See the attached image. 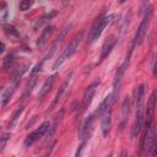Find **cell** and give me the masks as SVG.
Listing matches in <instances>:
<instances>
[{
    "label": "cell",
    "mask_w": 157,
    "mask_h": 157,
    "mask_svg": "<svg viewBox=\"0 0 157 157\" xmlns=\"http://www.w3.org/2000/svg\"><path fill=\"white\" fill-rule=\"evenodd\" d=\"M144 96H145V87L144 85H140L137 87L136 92V115H135V123L132 126V137H136L144 126L145 121V108H144Z\"/></svg>",
    "instance_id": "obj_1"
},
{
    "label": "cell",
    "mask_w": 157,
    "mask_h": 157,
    "mask_svg": "<svg viewBox=\"0 0 157 157\" xmlns=\"http://www.w3.org/2000/svg\"><path fill=\"white\" fill-rule=\"evenodd\" d=\"M114 17H115L114 15H108V16L102 15V16H99V17L94 21V23L92 25V27H91V31H90V34H88V40H87V43L91 44V43L96 42V40L101 37L103 29H104V28L113 21Z\"/></svg>",
    "instance_id": "obj_2"
},
{
    "label": "cell",
    "mask_w": 157,
    "mask_h": 157,
    "mask_svg": "<svg viewBox=\"0 0 157 157\" xmlns=\"http://www.w3.org/2000/svg\"><path fill=\"white\" fill-rule=\"evenodd\" d=\"M81 38H82V33H78V34H76V36L74 37V39L71 40V43L64 49V52L61 53V55H60V56L58 58V60L54 63L53 70H58V69L64 64V61H65L66 59H69V58L76 52V49L78 48V44H80Z\"/></svg>",
    "instance_id": "obj_3"
},
{
    "label": "cell",
    "mask_w": 157,
    "mask_h": 157,
    "mask_svg": "<svg viewBox=\"0 0 157 157\" xmlns=\"http://www.w3.org/2000/svg\"><path fill=\"white\" fill-rule=\"evenodd\" d=\"M151 16H152V7L148 6L147 10H146V15L145 17L142 18L137 31H136V34H135V39H134V45H141L144 39H145V36L147 33V29H148V26H150V20H151Z\"/></svg>",
    "instance_id": "obj_4"
},
{
    "label": "cell",
    "mask_w": 157,
    "mask_h": 157,
    "mask_svg": "<svg viewBox=\"0 0 157 157\" xmlns=\"http://www.w3.org/2000/svg\"><path fill=\"white\" fill-rule=\"evenodd\" d=\"M155 136H156V130H155L153 123L150 124V125H146L145 126V134H144L142 142H141V147H142L144 152L151 151L153 141H155Z\"/></svg>",
    "instance_id": "obj_5"
},
{
    "label": "cell",
    "mask_w": 157,
    "mask_h": 157,
    "mask_svg": "<svg viewBox=\"0 0 157 157\" xmlns=\"http://www.w3.org/2000/svg\"><path fill=\"white\" fill-rule=\"evenodd\" d=\"M134 45V44H132ZM135 47V45H134ZM132 47V48H134ZM132 48L130 49V52H129V55L126 56V59H125V61L121 64V66L117 70V72H115V76H114V81H113V92L117 94L118 93V91H119V87H120V85H121V81H123V77H124V74H125V70L128 69V66H129V60H130V55H131V52H132Z\"/></svg>",
    "instance_id": "obj_6"
},
{
    "label": "cell",
    "mask_w": 157,
    "mask_h": 157,
    "mask_svg": "<svg viewBox=\"0 0 157 157\" xmlns=\"http://www.w3.org/2000/svg\"><path fill=\"white\" fill-rule=\"evenodd\" d=\"M50 128V124L49 121H44L38 129H36L34 131H32L29 135H27L26 140H25V146H31L33 145L36 141H38L40 137H43V135L49 130Z\"/></svg>",
    "instance_id": "obj_7"
},
{
    "label": "cell",
    "mask_w": 157,
    "mask_h": 157,
    "mask_svg": "<svg viewBox=\"0 0 157 157\" xmlns=\"http://www.w3.org/2000/svg\"><path fill=\"white\" fill-rule=\"evenodd\" d=\"M155 109H156V92H152L147 101L146 105V114H145V125H150L153 121V115H155Z\"/></svg>",
    "instance_id": "obj_8"
},
{
    "label": "cell",
    "mask_w": 157,
    "mask_h": 157,
    "mask_svg": "<svg viewBox=\"0 0 157 157\" xmlns=\"http://www.w3.org/2000/svg\"><path fill=\"white\" fill-rule=\"evenodd\" d=\"M117 94L113 92V93H110V94H108L103 101H102V103L99 104V107H98V109H97V114L98 115H103L105 112H108V110H110V108H112V105H113V103H114V97H115Z\"/></svg>",
    "instance_id": "obj_9"
},
{
    "label": "cell",
    "mask_w": 157,
    "mask_h": 157,
    "mask_svg": "<svg viewBox=\"0 0 157 157\" xmlns=\"http://www.w3.org/2000/svg\"><path fill=\"white\" fill-rule=\"evenodd\" d=\"M98 85H99V81H94L93 83H91L87 88H86V91H85V94H83V108H87L90 104H91V102H92V98H93V96H94V93H96V88L98 87Z\"/></svg>",
    "instance_id": "obj_10"
},
{
    "label": "cell",
    "mask_w": 157,
    "mask_h": 157,
    "mask_svg": "<svg viewBox=\"0 0 157 157\" xmlns=\"http://www.w3.org/2000/svg\"><path fill=\"white\" fill-rule=\"evenodd\" d=\"M55 75H52V76H49V77H47V80L44 81V83H43V86H42V88L39 90V93H38V99H43L45 96H47V93L52 90V87H53V85H54V82H55Z\"/></svg>",
    "instance_id": "obj_11"
},
{
    "label": "cell",
    "mask_w": 157,
    "mask_h": 157,
    "mask_svg": "<svg viewBox=\"0 0 157 157\" xmlns=\"http://www.w3.org/2000/svg\"><path fill=\"white\" fill-rule=\"evenodd\" d=\"M92 125H93V115L91 114V115H88L86 118V120L83 121V124H82V126L80 129V136H81V139H86V137L90 136V134L92 131Z\"/></svg>",
    "instance_id": "obj_12"
},
{
    "label": "cell",
    "mask_w": 157,
    "mask_h": 157,
    "mask_svg": "<svg viewBox=\"0 0 157 157\" xmlns=\"http://www.w3.org/2000/svg\"><path fill=\"white\" fill-rule=\"evenodd\" d=\"M110 126H112V112L108 110L102 115V120H101V128H102V132L104 136L108 135Z\"/></svg>",
    "instance_id": "obj_13"
},
{
    "label": "cell",
    "mask_w": 157,
    "mask_h": 157,
    "mask_svg": "<svg viewBox=\"0 0 157 157\" xmlns=\"http://www.w3.org/2000/svg\"><path fill=\"white\" fill-rule=\"evenodd\" d=\"M53 31H54V26H47L44 29H43V32H42V34L39 36V38H38V40H37V43H36V45H37V48H40L42 45H44V43L49 39V37L52 36V33H53Z\"/></svg>",
    "instance_id": "obj_14"
},
{
    "label": "cell",
    "mask_w": 157,
    "mask_h": 157,
    "mask_svg": "<svg viewBox=\"0 0 157 157\" xmlns=\"http://www.w3.org/2000/svg\"><path fill=\"white\" fill-rule=\"evenodd\" d=\"M115 42H117V39H114V38L108 39L107 42H104V44H103V47H102V50H101L99 63H101L102 60H104V58H107V56H108V54L110 53V50H112V49H113V47L115 45Z\"/></svg>",
    "instance_id": "obj_15"
},
{
    "label": "cell",
    "mask_w": 157,
    "mask_h": 157,
    "mask_svg": "<svg viewBox=\"0 0 157 157\" xmlns=\"http://www.w3.org/2000/svg\"><path fill=\"white\" fill-rule=\"evenodd\" d=\"M129 108H130V99L126 97L121 104V121H120V129H123L126 119H128V115H129Z\"/></svg>",
    "instance_id": "obj_16"
},
{
    "label": "cell",
    "mask_w": 157,
    "mask_h": 157,
    "mask_svg": "<svg viewBox=\"0 0 157 157\" xmlns=\"http://www.w3.org/2000/svg\"><path fill=\"white\" fill-rule=\"evenodd\" d=\"M17 81H18V80H13V81H12V83H11V86H9V87H7V90L2 93V99H1L2 105H5V104L9 102V99L11 98L12 92L15 91V87L17 86Z\"/></svg>",
    "instance_id": "obj_17"
},
{
    "label": "cell",
    "mask_w": 157,
    "mask_h": 157,
    "mask_svg": "<svg viewBox=\"0 0 157 157\" xmlns=\"http://www.w3.org/2000/svg\"><path fill=\"white\" fill-rule=\"evenodd\" d=\"M70 77H71V75H70V76H69L66 80H65V82H64V83L60 86L59 91L56 92V96H55V98H54V102H53V105H52V107H54V105H55V104H56V103H58V102L61 99L63 94H64V93H65V91H66V87L69 86V82H70Z\"/></svg>",
    "instance_id": "obj_18"
},
{
    "label": "cell",
    "mask_w": 157,
    "mask_h": 157,
    "mask_svg": "<svg viewBox=\"0 0 157 157\" xmlns=\"http://www.w3.org/2000/svg\"><path fill=\"white\" fill-rule=\"evenodd\" d=\"M2 29H4V32H5L7 36H10V37H15V38L20 37L18 31H17L12 25H10V23H4V25H2Z\"/></svg>",
    "instance_id": "obj_19"
},
{
    "label": "cell",
    "mask_w": 157,
    "mask_h": 157,
    "mask_svg": "<svg viewBox=\"0 0 157 157\" xmlns=\"http://www.w3.org/2000/svg\"><path fill=\"white\" fill-rule=\"evenodd\" d=\"M15 65V56L12 54H7L5 58H4V61H2V67L5 71H9L10 69H12Z\"/></svg>",
    "instance_id": "obj_20"
},
{
    "label": "cell",
    "mask_w": 157,
    "mask_h": 157,
    "mask_svg": "<svg viewBox=\"0 0 157 157\" xmlns=\"http://www.w3.org/2000/svg\"><path fill=\"white\" fill-rule=\"evenodd\" d=\"M55 15H56V11L54 10V11H52L50 13H45L44 16H42L40 18H38V20H37V22L34 23V27H33V28H34V31H37V29H38V28H39V27H40V26H42V25H43L48 18L50 20V18H52V17H54Z\"/></svg>",
    "instance_id": "obj_21"
},
{
    "label": "cell",
    "mask_w": 157,
    "mask_h": 157,
    "mask_svg": "<svg viewBox=\"0 0 157 157\" xmlns=\"http://www.w3.org/2000/svg\"><path fill=\"white\" fill-rule=\"evenodd\" d=\"M63 115H64V109H61V110H60V113H58V114H56V117H55V119H54V123H53V125L50 126V130H48V135H49V137L55 132V130H56V128H58V124L60 123V120H61Z\"/></svg>",
    "instance_id": "obj_22"
},
{
    "label": "cell",
    "mask_w": 157,
    "mask_h": 157,
    "mask_svg": "<svg viewBox=\"0 0 157 157\" xmlns=\"http://www.w3.org/2000/svg\"><path fill=\"white\" fill-rule=\"evenodd\" d=\"M71 26H72V25H71V23H69V25H66V26H65V27L61 29L60 34H59V36H58V38H56V42H59V43H60V42H61V40H63L65 37H66V34H67L69 29L71 28Z\"/></svg>",
    "instance_id": "obj_23"
},
{
    "label": "cell",
    "mask_w": 157,
    "mask_h": 157,
    "mask_svg": "<svg viewBox=\"0 0 157 157\" xmlns=\"http://www.w3.org/2000/svg\"><path fill=\"white\" fill-rule=\"evenodd\" d=\"M33 2H34V0H21V1H20V10H21V11L28 10V9L33 5Z\"/></svg>",
    "instance_id": "obj_24"
},
{
    "label": "cell",
    "mask_w": 157,
    "mask_h": 157,
    "mask_svg": "<svg viewBox=\"0 0 157 157\" xmlns=\"http://www.w3.org/2000/svg\"><path fill=\"white\" fill-rule=\"evenodd\" d=\"M10 132H4L2 135H1V137H0V151H2L4 148H5V146H6V142L9 141V139H10Z\"/></svg>",
    "instance_id": "obj_25"
},
{
    "label": "cell",
    "mask_w": 157,
    "mask_h": 157,
    "mask_svg": "<svg viewBox=\"0 0 157 157\" xmlns=\"http://www.w3.org/2000/svg\"><path fill=\"white\" fill-rule=\"evenodd\" d=\"M58 44H59V42H56V40H55V43L52 45V48L49 49V52L47 53V55L43 58V61H44V63H45V60H48V59H50V58L53 56V54H54V53H55V50H56V47H58Z\"/></svg>",
    "instance_id": "obj_26"
},
{
    "label": "cell",
    "mask_w": 157,
    "mask_h": 157,
    "mask_svg": "<svg viewBox=\"0 0 157 157\" xmlns=\"http://www.w3.org/2000/svg\"><path fill=\"white\" fill-rule=\"evenodd\" d=\"M34 85H36V77H33V78L31 80V82H28V85H27V87H26V91H25V94H23V98H26V97L31 93V91H32V88H33Z\"/></svg>",
    "instance_id": "obj_27"
},
{
    "label": "cell",
    "mask_w": 157,
    "mask_h": 157,
    "mask_svg": "<svg viewBox=\"0 0 157 157\" xmlns=\"http://www.w3.org/2000/svg\"><path fill=\"white\" fill-rule=\"evenodd\" d=\"M22 112H23V107H20V109L16 110V113L12 115V119H11V121H10V126H13V125L16 124V120L18 119V117L21 115Z\"/></svg>",
    "instance_id": "obj_28"
},
{
    "label": "cell",
    "mask_w": 157,
    "mask_h": 157,
    "mask_svg": "<svg viewBox=\"0 0 157 157\" xmlns=\"http://www.w3.org/2000/svg\"><path fill=\"white\" fill-rule=\"evenodd\" d=\"M153 75L157 77V58H156L155 61H153Z\"/></svg>",
    "instance_id": "obj_29"
},
{
    "label": "cell",
    "mask_w": 157,
    "mask_h": 157,
    "mask_svg": "<svg viewBox=\"0 0 157 157\" xmlns=\"http://www.w3.org/2000/svg\"><path fill=\"white\" fill-rule=\"evenodd\" d=\"M147 5H148V0H142V6H141V9H142L144 11H146L147 7H148Z\"/></svg>",
    "instance_id": "obj_30"
},
{
    "label": "cell",
    "mask_w": 157,
    "mask_h": 157,
    "mask_svg": "<svg viewBox=\"0 0 157 157\" xmlns=\"http://www.w3.org/2000/svg\"><path fill=\"white\" fill-rule=\"evenodd\" d=\"M4 48H5V44H4V43H1V49H0V52H1V53L4 52Z\"/></svg>",
    "instance_id": "obj_31"
},
{
    "label": "cell",
    "mask_w": 157,
    "mask_h": 157,
    "mask_svg": "<svg viewBox=\"0 0 157 157\" xmlns=\"http://www.w3.org/2000/svg\"><path fill=\"white\" fill-rule=\"evenodd\" d=\"M124 1H125V0H119V2H124Z\"/></svg>",
    "instance_id": "obj_32"
}]
</instances>
